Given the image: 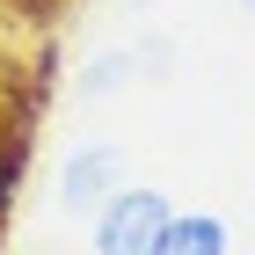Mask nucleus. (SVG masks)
Here are the masks:
<instances>
[{
  "mask_svg": "<svg viewBox=\"0 0 255 255\" xmlns=\"http://www.w3.org/2000/svg\"><path fill=\"white\" fill-rule=\"evenodd\" d=\"M168 219H175L168 190H117L95 212V255H153Z\"/></svg>",
  "mask_w": 255,
  "mask_h": 255,
  "instance_id": "obj_1",
  "label": "nucleus"
},
{
  "mask_svg": "<svg viewBox=\"0 0 255 255\" xmlns=\"http://www.w3.org/2000/svg\"><path fill=\"white\" fill-rule=\"evenodd\" d=\"M29 110H0V219L15 212V197H22V182H29V153H37V131H29Z\"/></svg>",
  "mask_w": 255,
  "mask_h": 255,
  "instance_id": "obj_3",
  "label": "nucleus"
},
{
  "mask_svg": "<svg viewBox=\"0 0 255 255\" xmlns=\"http://www.w3.org/2000/svg\"><path fill=\"white\" fill-rule=\"evenodd\" d=\"M226 248H234V234L219 212H175L153 255H226Z\"/></svg>",
  "mask_w": 255,
  "mask_h": 255,
  "instance_id": "obj_4",
  "label": "nucleus"
},
{
  "mask_svg": "<svg viewBox=\"0 0 255 255\" xmlns=\"http://www.w3.org/2000/svg\"><path fill=\"white\" fill-rule=\"evenodd\" d=\"M117 190H124V153L117 146H80V153H66V168H59V212L95 219Z\"/></svg>",
  "mask_w": 255,
  "mask_h": 255,
  "instance_id": "obj_2",
  "label": "nucleus"
},
{
  "mask_svg": "<svg viewBox=\"0 0 255 255\" xmlns=\"http://www.w3.org/2000/svg\"><path fill=\"white\" fill-rule=\"evenodd\" d=\"M110 88H124V59H102L95 73H88V95H110Z\"/></svg>",
  "mask_w": 255,
  "mask_h": 255,
  "instance_id": "obj_5",
  "label": "nucleus"
},
{
  "mask_svg": "<svg viewBox=\"0 0 255 255\" xmlns=\"http://www.w3.org/2000/svg\"><path fill=\"white\" fill-rule=\"evenodd\" d=\"M241 15H255V0H241Z\"/></svg>",
  "mask_w": 255,
  "mask_h": 255,
  "instance_id": "obj_6",
  "label": "nucleus"
}]
</instances>
